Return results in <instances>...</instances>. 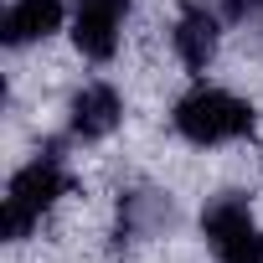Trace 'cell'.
I'll return each instance as SVG.
<instances>
[{"label":"cell","instance_id":"1","mask_svg":"<svg viewBox=\"0 0 263 263\" xmlns=\"http://www.w3.org/2000/svg\"><path fill=\"white\" fill-rule=\"evenodd\" d=\"M67 140H47L16 176H11V186H6V217H0V232H6V242H26L31 237V227L42 222V212L47 206H57L72 186H78V176L67 171Z\"/></svg>","mask_w":263,"mask_h":263},{"label":"cell","instance_id":"2","mask_svg":"<svg viewBox=\"0 0 263 263\" xmlns=\"http://www.w3.org/2000/svg\"><path fill=\"white\" fill-rule=\"evenodd\" d=\"M171 129L196 145V150H212V145H232V140H248L258 129V108L227 88H212V83H196L191 93L176 98L171 108Z\"/></svg>","mask_w":263,"mask_h":263},{"label":"cell","instance_id":"3","mask_svg":"<svg viewBox=\"0 0 263 263\" xmlns=\"http://www.w3.org/2000/svg\"><path fill=\"white\" fill-rule=\"evenodd\" d=\"M201 237L217 253V263H263V227L253 222V206L242 191H217L201 206Z\"/></svg>","mask_w":263,"mask_h":263},{"label":"cell","instance_id":"4","mask_svg":"<svg viewBox=\"0 0 263 263\" xmlns=\"http://www.w3.org/2000/svg\"><path fill=\"white\" fill-rule=\"evenodd\" d=\"M171 222H176V201L160 186H129V191H119V206H114V248L150 242Z\"/></svg>","mask_w":263,"mask_h":263},{"label":"cell","instance_id":"5","mask_svg":"<svg viewBox=\"0 0 263 263\" xmlns=\"http://www.w3.org/2000/svg\"><path fill=\"white\" fill-rule=\"evenodd\" d=\"M222 11L217 6H206V0H181V16H176V26H171V47H176V57H181V67L186 72H206L212 62H217V52H222Z\"/></svg>","mask_w":263,"mask_h":263},{"label":"cell","instance_id":"6","mask_svg":"<svg viewBox=\"0 0 263 263\" xmlns=\"http://www.w3.org/2000/svg\"><path fill=\"white\" fill-rule=\"evenodd\" d=\"M129 11H135V0H72V47L88 62H108L119 52V31Z\"/></svg>","mask_w":263,"mask_h":263},{"label":"cell","instance_id":"7","mask_svg":"<svg viewBox=\"0 0 263 263\" xmlns=\"http://www.w3.org/2000/svg\"><path fill=\"white\" fill-rule=\"evenodd\" d=\"M124 124V98L114 83H83L67 103V140L78 145H98Z\"/></svg>","mask_w":263,"mask_h":263},{"label":"cell","instance_id":"8","mask_svg":"<svg viewBox=\"0 0 263 263\" xmlns=\"http://www.w3.org/2000/svg\"><path fill=\"white\" fill-rule=\"evenodd\" d=\"M62 21H67V0H11L6 16H0V42L21 52V47L62 31Z\"/></svg>","mask_w":263,"mask_h":263},{"label":"cell","instance_id":"9","mask_svg":"<svg viewBox=\"0 0 263 263\" xmlns=\"http://www.w3.org/2000/svg\"><path fill=\"white\" fill-rule=\"evenodd\" d=\"M217 11H222L227 26H242V21L263 16V0H217Z\"/></svg>","mask_w":263,"mask_h":263}]
</instances>
